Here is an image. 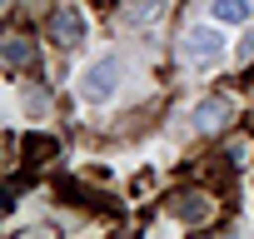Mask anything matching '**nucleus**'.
Returning a JSON list of instances; mask_svg holds the SVG:
<instances>
[{
  "instance_id": "1",
  "label": "nucleus",
  "mask_w": 254,
  "mask_h": 239,
  "mask_svg": "<svg viewBox=\"0 0 254 239\" xmlns=\"http://www.w3.org/2000/svg\"><path fill=\"white\" fill-rule=\"evenodd\" d=\"M120 85H125V60L120 55H95L85 70H80V80H75V90H80V100L85 105H110L115 95H120Z\"/></svg>"
},
{
  "instance_id": "2",
  "label": "nucleus",
  "mask_w": 254,
  "mask_h": 239,
  "mask_svg": "<svg viewBox=\"0 0 254 239\" xmlns=\"http://www.w3.org/2000/svg\"><path fill=\"white\" fill-rule=\"evenodd\" d=\"M224 55V35H219V20L214 25H190L180 35V60L185 65H214Z\"/></svg>"
},
{
  "instance_id": "3",
  "label": "nucleus",
  "mask_w": 254,
  "mask_h": 239,
  "mask_svg": "<svg viewBox=\"0 0 254 239\" xmlns=\"http://www.w3.org/2000/svg\"><path fill=\"white\" fill-rule=\"evenodd\" d=\"M229 120H234V100H229V95H204V100L190 110V125H194L199 135H219Z\"/></svg>"
},
{
  "instance_id": "4",
  "label": "nucleus",
  "mask_w": 254,
  "mask_h": 239,
  "mask_svg": "<svg viewBox=\"0 0 254 239\" xmlns=\"http://www.w3.org/2000/svg\"><path fill=\"white\" fill-rule=\"evenodd\" d=\"M85 35H90V20H85V10H80V5H60V10L50 15V40H55V45L75 50Z\"/></svg>"
},
{
  "instance_id": "5",
  "label": "nucleus",
  "mask_w": 254,
  "mask_h": 239,
  "mask_svg": "<svg viewBox=\"0 0 254 239\" xmlns=\"http://www.w3.org/2000/svg\"><path fill=\"white\" fill-rule=\"evenodd\" d=\"M170 10V0H130V5L120 10V25L125 30H155Z\"/></svg>"
},
{
  "instance_id": "6",
  "label": "nucleus",
  "mask_w": 254,
  "mask_h": 239,
  "mask_svg": "<svg viewBox=\"0 0 254 239\" xmlns=\"http://www.w3.org/2000/svg\"><path fill=\"white\" fill-rule=\"evenodd\" d=\"M209 20H219V25H249L254 20V0H209Z\"/></svg>"
},
{
  "instance_id": "7",
  "label": "nucleus",
  "mask_w": 254,
  "mask_h": 239,
  "mask_svg": "<svg viewBox=\"0 0 254 239\" xmlns=\"http://www.w3.org/2000/svg\"><path fill=\"white\" fill-rule=\"evenodd\" d=\"M5 65H10V70H25V65L40 70V55H35V45H30L25 35H10V40H5Z\"/></svg>"
},
{
  "instance_id": "8",
  "label": "nucleus",
  "mask_w": 254,
  "mask_h": 239,
  "mask_svg": "<svg viewBox=\"0 0 254 239\" xmlns=\"http://www.w3.org/2000/svg\"><path fill=\"white\" fill-rule=\"evenodd\" d=\"M170 209H175L185 224H199V219H209V194H194V189H190V194H180Z\"/></svg>"
},
{
  "instance_id": "9",
  "label": "nucleus",
  "mask_w": 254,
  "mask_h": 239,
  "mask_svg": "<svg viewBox=\"0 0 254 239\" xmlns=\"http://www.w3.org/2000/svg\"><path fill=\"white\" fill-rule=\"evenodd\" d=\"M249 60H254V30H244L234 45V65H249Z\"/></svg>"
}]
</instances>
